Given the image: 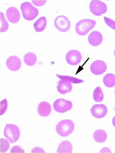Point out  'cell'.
Listing matches in <instances>:
<instances>
[{"instance_id": "obj_1", "label": "cell", "mask_w": 115, "mask_h": 153, "mask_svg": "<svg viewBox=\"0 0 115 153\" xmlns=\"http://www.w3.org/2000/svg\"><path fill=\"white\" fill-rule=\"evenodd\" d=\"M74 124L72 121L69 120L60 121L56 126V130L58 134L61 137H67L74 131Z\"/></svg>"}, {"instance_id": "obj_2", "label": "cell", "mask_w": 115, "mask_h": 153, "mask_svg": "<svg viewBox=\"0 0 115 153\" xmlns=\"http://www.w3.org/2000/svg\"><path fill=\"white\" fill-rule=\"evenodd\" d=\"M95 21L90 19H83L78 22L75 26V30L78 35L85 36L94 27Z\"/></svg>"}, {"instance_id": "obj_3", "label": "cell", "mask_w": 115, "mask_h": 153, "mask_svg": "<svg viewBox=\"0 0 115 153\" xmlns=\"http://www.w3.org/2000/svg\"><path fill=\"white\" fill-rule=\"evenodd\" d=\"M20 9L23 18L27 21L35 19L39 14L38 10L34 7L30 2H23L21 5Z\"/></svg>"}, {"instance_id": "obj_4", "label": "cell", "mask_w": 115, "mask_h": 153, "mask_svg": "<svg viewBox=\"0 0 115 153\" xmlns=\"http://www.w3.org/2000/svg\"><path fill=\"white\" fill-rule=\"evenodd\" d=\"M4 137L12 144L16 142L19 138L20 131L17 126L12 124H7L4 128Z\"/></svg>"}, {"instance_id": "obj_5", "label": "cell", "mask_w": 115, "mask_h": 153, "mask_svg": "<svg viewBox=\"0 0 115 153\" xmlns=\"http://www.w3.org/2000/svg\"><path fill=\"white\" fill-rule=\"evenodd\" d=\"M90 9L93 14L96 16H100L105 14L108 9L106 4L99 0H94L90 2Z\"/></svg>"}, {"instance_id": "obj_6", "label": "cell", "mask_w": 115, "mask_h": 153, "mask_svg": "<svg viewBox=\"0 0 115 153\" xmlns=\"http://www.w3.org/2000/svg\"><path fill=\"white\" fill-rule=\"evenodd\" d=\"M72 105V102L62 98L57 100L53 104L54 110L60 113H64L71 110Z\"/></svg>"}, {"instance_id": "obj_7", "label": "cell", "mask_w": 115, "mask_h": 153, "mask_svg": "<svg viewBox=\"0 0 115 153\" xmlns=\"http://www.w3.org/2000/svg\"><path fill=\"white\" fill-rule=\"evenodd\" d=\"M54 25L58 30L62 32H67L71 26V23L68 18L64 16H58L54 21Z\"/></svg>"}, {"instance_id": "obj_8", "label": "cell", "mask_w": 115, "mask_h": 153, "mask_svg": "<svg viewBox=\"0 0 115 153\" xmlns=\"http://www.w3.org/2000/svg\"><path fill=\"white\" fill-rule=\"evenodd\" d=\"M82 59V55L80 52L75 50L68 52L66 56L67 62L72 65H76L80 63Z\"/></svg>"}, {"instance_id": "obj_9", "label": "cell", "mask_w": 115, "mask_h": 153, "mask_svg": "<svg viewBox=\"0 0 115 153\" xmlns=\"http://www.w3.org/2000/svg\"><path fill=\"white\" fill-rule=\"evenodd\" d=\"M106 63L101 60H96L91 65L90 70L93 74L99 75L102 74L107 70Z\"/></svg>"}, {"instance_id": "obj_10", "label": "cell", "mask_w": 115, "mask_h": 153, "mask_svg": "<svg viewBox=\"0 0 115 153\" xmlns=\"http://www.w3.org/2000/svg\"><path fill=\"white\" fill-rule=\"evenodd\" d=\"M91 112L94 117L101 118L106 115L108 109L105 105L103 104H95L91 107Z\"/></svg>"}, {"instance_id": "obj_11", "label": "cell", "mask_w": 115, "mask_h": 153, "mask_svg": "<svg viewBox=\"0 0 115 153\" xmlns=\"http://www.w3.org/2000/svg\"><path fill=\"white\" fill-rule=\"evenodd\" d=\"M6 64L9 70L14 72L19 70L22 65L21 61L20 58L15 56H10L8 58Z\"/></svg>"}, {"instance_id": "obj_12", "label": "cell", "mask_w": 115, "mask_h": 153, "mask_svg": "<svg viewBox=\"0 0 115 153\" xmlns=\"http://www.w3.org/2000/svg\"><path fill=\"white\" fill-rule=\"evenodd\" d=\"M6 16L9 22L12 23L19 22L21 18L19 10L15 7H10L7 9Z\"/></svg>"}, {"instance_id": "obj_13", "label": "cell", "mask_w": 115, "mask_h": 153, "mask_svg": "<svg viewBox=\"0 0 115 153\" xmlns=\"http://www.w3.org/2000/svg\"><path fill=\"white\" fill-rule=\"evenodd\" d=\"M103 39L102 34L98 31H94L89 35L88 40L89 43L93 46H97L100 45Z\"/></svg>"}, {"instance_id": "obj_14", "label": "cell", "mask_w": 115, "mask_h": 153, "mask_svg": "<svg viewBox=\"0 0 115 153\" xmlns=\"http://www.w3.org/2000/svg\"><path fill=\"white\" fill-rule=\"evenodd\" d=\"M52 110L51 105L48 102L46 101L41 102L38 107V114L42 117H48L50 114Z\"/></svg>"}, {"instance_id": "obj_15", "label": "cell", "mask_w": 115, "mask_h": 153, "mask_svg": "<svg viewBox=\"0 0 115 153\" xmlns=\"http://www.w3.org/2000/svg\"><path fill=\"white\" fill-rule=\"evenodd\" d=\"M72 86L71 83L63 80L58 81L57 86V91L60 94H64L72 91Z\"/></svg>"}, {"instance_id": "obj_16", "label": "cell", "mask_w": 115, "mask_h": 153, "mask_svg": "<svg viewBox=\"0 0 115 153\" xmlns=\"http://www.w3.org/2000/svg\"><path fill=\"white\" fill-rule=\"evenodd\" d=\"M93 138L98 143H103L108 138V134L105 131L99 129L96 131L94 133Z\"/></svg>"}, {"instance_id": "obj_17", "label": "cell", "mask_w": 115, "mask_h": 153, "mask_svg": "<svg viewBox=\"0 0 115 153\" xmlns=\"http://www.w3.org/2000/svg\"><path fill=\"white\" fill-rule=\"evenodd\" d=\"M47 21L46 17L43 16L39 18L34 23V27L38 32H41L43 31L46 27Z\"/></svg>"}, {"instance_id": "obj_18", "label": "cell", "mask_w": 115, "mask_h": 153, "mask_svg": "<svg viewBox=\"0 0 115 153\" xmlns=\"http://www.w3.org/2000/svg\"><path fill=\"white\" fill-rule=\"evenodd\" d=\"M73 147L70 142L68 141H63L60 144L57 149V153H72Z\"/></svg>"}, {"instance_id": "obj_19", "label": "cell", "mask_w": 115, "mask_h": 153, "mask_svg": "<svg viewBox=\"0 0 115 153\" xmlns=\"http://www.w3.org/2000/svg\"><path fill=\"white\" fill-rule=\"evenodd\" d=\"M37 61V57L36 54L32 52H28L24 57V61L29 66L35 65Z\"/></svg>"}, {"instance_id": "obj_20", "label": "cell", "mask_w": 115, "mask_h": 153, "mask_svg": "<svg viewBox=\"0 0 115 153\" xmlns=\"http://www.w3.org/2000/svg\"><path fill=\"white\" fill-rule=\"evenodd\" d=\"M103 82L108 88H112L115 85V75L111 73L107 74L103 78Z\"/></svg>"}, {"instance_id": "obj_21", "label": "cell", "mask_w": 115, "mask_h": 153, "mask_svg": "<svg viewBox=\"0 0 115 153\" xmlns=\"http://www.w3.org/2000/svg\"><path fill=\"white\" fill-rule=\"evenodd\" d=\"M56 76L58 77L61 80H63L71 83L78 84L84 82V81L73 77V76L60 75H58V74H57Z\"/></svg>"}, {"instance_id": "obj_22", "label": "cell", "mask_w": 115, "mask_h": 153, "mask_svg": "<svg viewBox=\"0 0 115 153\" xmlns=\"http://www.w3.org/2000/svg\"><path fill=\"white\" fill-rule=\"evenodd\" d=\"M94 100L97 102H100L104 99V94L100 87H97L95 89L93 94Z\"/></svg>"}, {"instance_id": "obj_23", "label": "cell", "mask_w": 115, "mask_h": 153, "mask_svg": "<svg viewBox=\"0 0 115 153\" xmlns=\"http://www.w3.org/2000/svg\"><path fill=\"white\" fill-rule=\"evenodd\" d=\"M9 24L7 22L3 13L1 12V32H4L8 29Z\"/></svg>"}, {"instance_id": "obj_24", "label": "cell", "mask_w": 115, "mask_h": 153, "mask_svg": "<svg viewBox=\"0 0 115 153\" xmlns=\"http://www.w3.org/2000/svg\"><path fill=\"white\" fill-rule=\"evenodd\" d=\"M10 147V143L7 139H1V152L5 153L9 150Z\"/></svg>"}, {"instance_id": "obj_25", "label": "cell", "mask_w": 115, "mask_h": 153, "mask_svg": "<svg viewBox=\"0 0 115 153\" xmlns=\"http://www.w3.org/2000/svg\"><path fill=\"white\" fill-rule=\"evenodd\" d=\"M8 106L6 99H4L1 102V115L4 114L6 112Z\"/></svg>"}, {"instance_id": "obj_26", "label": "cell", "mask_w": 115, "mask_h": 153, "mask_svg": "<svg viewBox=\"0 0 115 153\" xmlns=\"http://www.w3.org/2000/svg\"><path fill=\"white\" fill-rule=\"evenodd\" d=\"M104 19L106 24L110 27L115 30V21L105 16L104 17Z\"/></svg>"}, {"instance_id": "obj_27", "label": "cell", "mask_w": 115, "mask_h": 153, "mask_svg": "<svg viewBox=\"0 0 115 153\" xmlns=\"http://www.w3.org/2000/svg\"><path fill=\"white\" fill-rule=\"evenodd\" d=\"M25 151L21 147L18 146L13 147L10 151V153H24Z\"/></svg>"}, {"instance_id": "obj_28", "label": "cell", "mask_w": 115, "mask_h": 153, "mask_svg": "<svg viewBox=\"0 0 115 153\" xmlns=\"http://www.w3.org/2000/svg\"><path fill=\"white\" fill-rule=\"evenodd\" d=\"M46 1H32V2L36 6L41 7L46 3Z\"/></svg>"}, {"instance_id": "obj_29", "label": "cell", "mask_w": 115, "mask_h": 153, "mask_svg": "<svg viewBox=\"0 0 115 153\" xmlns=\"http://www.w3.org/2000/svg\"><path fill=\"white\" fill-rule=\"evenodd\" d=\"M45 151L41 148L36 147L32 149L31 153H45Z\"/></svg>"}, {"instance_id": "obj_30", "label": "cell", "mask_w": 115, "mask_h": 153, "mask_svg": "<svg viewBox=\"0 0 115 153\" xmlns=\"http://www.w3.org/2000/svg\"><path fill=\"white\" fill-rule=\"evenodd\" d=\"M103 151H102V152H111V151L108 148H104L103 149Z\"/></svg>"}, {"instance_id": "obj_31", "label": "cell", "mask_w": 115, "mask_h": 153, "mask_svg": "<svg viewBox=\"0 0 115 153\" xmlns=\"http://www.w3.org/2000/svg\"><path fill=\"white\" fill-rule=\"evenodd\" d=\"M112 123L114 126L115 128V116L113 118V119L112 120Z\"/></svg>"}, {"instance_id": "obj_32", "label": "cell", "mask_w": 115, "mask_h": 153, "mask_svg": "<svg viewBox=\"0 0 115 153\" xmlns=\"http://www.w3.org/2000/svg\"><path fill=\"white\" fill-rule=\"evenodd\" d=\"M114 56L115 57V49L114 50Z\"/></svg>"}, {"instance_id": "obj_33", "label": "cell", "mask_w": 115, "mask_h": 153, "mask_svg": "<svg viewBox=\"0 0 115 153\" xmlns=\"http://www.w3.org/2000/svg\"><path fill=\"white\" fill-rule=\"evenodd\" d=\"M114 94H115V91H114Z\"/></svg>"}]
</instances>
